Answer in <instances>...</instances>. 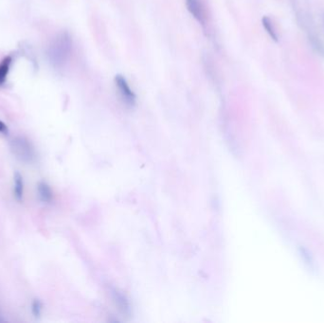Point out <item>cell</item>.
<instances>
[{"label":"cell","mask_w":324,"mask_h":323,"mask_svg":"<svg viewBox=\"0 0 324 323\" xmlns=\"http://www.w3.org/2000/svg\"><path fill=\"white\" fill-rule=\"evenodd\" d=\"M73 48V41L70 33H58L50 42L47 50L49 64L55 69L63 68L68 62Z\"/></svg>","instance_id":"obj_1"},{"label":"cell","mask_w":324,"mask_h":323,"mask_svg":"<svg viewBox=\"0 0 324 323\" xmlns=\"http://www.w3.org/2000/svg\"><path fill=\"white\" fill-rule=\"evenodd\" d=\"M11 151L18 161L24 163H33L36 159L33 143L25 137H17L11 141Z\"/></svg>","instance_id":"obj_2"},{"label":"cell","mask_w":324,"mask_h":323,"mask_svg":"<svg viewBox=\"0 0 324 323\" xmlns=\"http://www.w3.org/2000/svg\"><path fill=\"white\" fill-rule=\"evenodd\" d=\"M115 83L123 101L129 106H134L136 104L137 97L134 91L131 89L126 79L122 75H117L115 77Z\"/></svg>","instance_id":"obj_3"},{"label":"cell","mask_w":324,"mask_h":323,"mask_svg":"<svg viewBox=\"0 0 324 323\" xmlns=\"http://www.w3.org/2000/svg\"><path fill=\"white\" fill-rule=\"evenodd\" d=\"M186 4L192 16H194L197 21L203 24L205 20V14L200 0H186Z\"/></svg>","instance_id":"obj_4"},{"label":"cell","mask_w":324,"mask_h":323,"mask_svg":"<svg viewBox=\"0 0 324 323\" xmlns=\"http://www.w3.org/2000/svg\"><path fill=\"white\" fill-rule=\"evenodd\" d=\"M38 198L43 203H50L53 199V192L49 184L45 181H40L37 185Z\"/></svg>","instance_id":"obj_5"},{"label":"cell","mask_w":324,"mask_h":323,"mask_svg":"<svg viewBox=\"0 0 324 323\" xmlns=\"http://www.w3.org/2000/svg\"><path fill=\"white\" fill-rule=\"evenodd\" d=\"M24 179L19 172L14 174V196L18 202L23 201L24 198Z\"/></svg>","instance_id":"obj_6"},{"label":"cell","mask_w":324,"mask_h":323,"mask_svg":"<svg viewBox=\"0 0 324 323\" xmlns=\"http://www.w3.org/2000/svg\"><path fill=\"white\" fill-rule=\"evenodd\" d=\"M12 63H13V57L11 55L6 56L0 62V86L3 85L7 81Z\"/></svg>","instance_id":"obj_7"},{"label":"cell","mask_w":324,"mask_h":323,"mask_svg":"<svg viewBox=\"0 0 324 323\" xmlns=\"http://www.w3.org/2000/svg\"><path fill=\"white\" fill-rule=\"evenodd\" d=\"M263 22V26L265 29L266 33L269 34V36L274 40V41H278V35H277V32H276L275 27L273 25V22L271 21V19L269 17H263L262 19Z\"/></svg>","instance_id":"obj_8"},{"label":"cell","mask_w":324,"mask_h":323,"mask_svg":"<svg viewBox=\"0 0 324 323\" xmlns=\"http://www.w3.org/2000/svg\"><path fill=\"white\" fill-rule=\"evenodd\" d=\"M43 312V303L39 299H34L32 303V313L33 317L38 319L41 317Z\"/></svg>","instance_id":"obj_9"},{"label":"cell","mask_w":324,"mask_h":323,"mask_svg":"<svg viewBox=\"0 0 324 323\" xmlns=\"http://www.w3.org/2000/svg\"><path fill=\"white\" fill-rule=\"evenodd\" d=\"M0 134L2 135H8L9 134V128L5 122L0 121Z\"/></svg>","instance_id":"obj_10"}]
</instances>
